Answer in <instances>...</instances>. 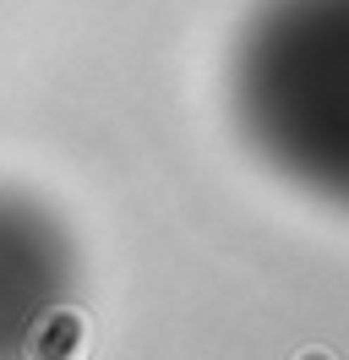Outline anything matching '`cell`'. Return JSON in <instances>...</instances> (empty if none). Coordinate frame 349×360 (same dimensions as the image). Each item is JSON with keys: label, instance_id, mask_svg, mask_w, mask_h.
<instances>
[{"label": "cell", "instance_id": "cell-1", "mask_svg": "<svg viewBox=\"0 0 349 360\" xmlns=\"http://www.w3.org/2000/svg\"><path fill=\"white\" fill-rule=\"evenodd\" d=\"M300 360H327V355H300Z\"/></svg>", "mask_w": 349, "mask_h": 360}]
</instances>
